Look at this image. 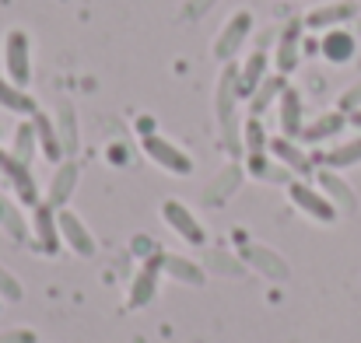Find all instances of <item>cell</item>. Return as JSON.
I'll return each mask as SVG.
<instances>
[{
  "instance_id": "cell-1",
  "label": "cell",
  "mask_w": 361,
  "mask_h": 343,
  "mask_svg": "<svg viewBox=\"0 0 361 343\" xmlns=\"http://www.w3.org/2000/svg\"><path fill=\"white\" fill-rule=\"evenodd\" d=\"M4 77L14 81L18 88H28L32 85V39L25 28H11L4 35Z\"/></svg>"
},
{
  "instance_id": "cell-2",
  "label": "cell",
  "mask_w": 361,
  "mask_h": 343,
  "mask_svg": "<svg viewBox=\"0 0 361 343\" xmlns=\"http://www.w3.org/2000/svg\"><path fill=\"white\" fill-rule=\"evenodd\" d=\"M288 200H291L305 218H312V221H319V225H334L337 214H341L323 189H316V186H309V182H302V179H291V182H288Z\"/></svg>"
},
{
  "instance_id": "cell-3",
  "label": "cell",
  "mask_w": 361,
  "mask_h": 343,
  "mask_svg": "<svg viewBox=\"0 0 361 343\" xmlns=\"http://www.w3.org/2000/svg\"><path fill=\"white\" fill-rule=\"evenodd\" d=\"M140 147H144V154L158 165V168H165V172H172V175H193V158L183 151V147H176L172 140H165V137H158V133H147V137H140Z\"/></svg>"
},
{
  "instance_id": "cell-4",
  "label": "cell",
  "mask_w": 361,
  "mask_h": 343,
  "mask_svg": "<svg viewBox=\"0 0 361 343\" xmlns=\"http://www.w3.org/2000/svg\"><path fill=\"white\" fill-rule=\"evenodd\" d=\"M252 25H256V18H252V11H235L228 21H225V28L218 32V39H214V56L221 60V63H232L235 56H239V49L245 46V39L252 35Z\"/></svg>"
},
{
  "instance_id": "cell-5",
  "label": "cell",
  "mask_w": 361,
  "mask_h": 343,
  "mask_svg": "<svg viewBox=\"0 0 361 343\" xmlns=\"http://www.w3.org/2000/svg\"><path fill=\"white\" fill-rule=\"evenodd\" d=\"M0 172H4V179L11 182L14 197H18L25 207H39V204H42L39 186H35V175H32V165L18 161L11 151H0Z\"/></svg>"
},
{
  "instance_id": "cell-6",
  "label": "cell",
  "mask_w": 361,
  "mask_h": 343,
  "mask_svg": "<svg viewBox=\"0 0 361 343\" xmlns=\"http://www.w3.org/2000/svg\"><path fill=\"white\" fill-rule=\"evenodd\" d=\"M305 21H298V18H291L281 32H277V46H274V67H277V74H291L295 67H298V60H302V42H305Z\"/></svg>"
},
{
  "instance_id": "cell-7",
  "label": "cell",
  "mask_w": 361,
  "mask_h": 343,
  "mask_svg": "<svg viewBox=\"0 0 361 343\" xmlns=\"http://www.w3.org/2000/svg\"><path fill=\"white\" fill-rule=\"evenodd\" d=\"M161 221L176 231L183 242H190V245H204L207 242V228L200 225V218L183 200H165L161 204Z\"/></svg>"
},
{
  "instance_id": "cell-8",
  "label": "cell",
  "mask_w": 361,
  "mask_h": 343,
  "mask_svg": "<svg viewBox=\"0 0 361 343\" xmlns=\"http://www.w3.org/2000/svg\"><path fill=\"white\" fill-rule=\"evenodd\" d=\"M56 221H60V238H63V245L74 252V256H81V259H92L95 256V235L88 231V225L74 214V211H56Z\"/></svg>"
},
{
  "instance_id": "cell-9",
  "label": "cell",
  "mask_w": 361,
  "mask_h": 343,
  "mask_svg": "<svg viewBox=\"0 0 361 343\" xmlns=\"http://www.w3.org/2000/svg\"><path fill=\"white\" fill-rule=\"evenodd\" d=\"M161 256H165V252L147 256L144 266L137 270V277H133V284H130V294H126V305H130V308H144V305L154 301V294H158V277H161Z\"/></svg>"
},
{
  "instance_id": "cell-10",
  "label": "cell",
  "mask_w": 361,
  "mask_h": 343,
  "mask_svg": "<svg viewBox=\"0 0 361 343\" xmlns=\"http://www.w3.org/2000/svg\"><path fill=\"white\" fill-rule=\"evenodd\" d=\"M78 179H81V168H78V161L63 158V161L56 165V172H53V179H49V186H46V197H42V200H46L49 207L63 211V207L71 204L74 189H78Z\"/></svg>"
},
{
  "instance_id": "cell-11",
  "label": "cell",
  "mask_w": 361,
  "mask_h": 343,
  "mask_svg": "<svg viewBox=\"0 0 361 343\" xmlns=\"http://www.w3.org/2000/svg\"><path fill=\"white\" fill-rule=\"evenodd\" d=\"M32 235H35L39 249L49 252V256H56L60 245H63V238H60V221H56V207H49L46 200H42L39 207H32Z\"/></svg>"
},
{
  "instance_id": "cell-12",
  "label": "cell",
  "mask_w": 361,
  "mask_h": 343,
  "mask_svg": "<svg viewBox=\"0 0 361 343\" xmlns=\"http://www.w3.org/2000/svg\"><path fill=\"white\" fill-rule=\"evenodd\" d=\"M355 14H358V7H355L351 0H334V4L312 7L302 21H305V28H312V32H330V28H341L344 21H351Z\"/></svg>"
},
{
  "instance_id": "cell-13",
  "label": "cell",
  "mask_w": 361,
  "mask_h": 343,
  "mask_svg": "<svg viewBox=\"0 0 361 343\" xmlns=\"http://www.w3.org/2000/svg\"><path fill=\"white\" fill-rule=\"evenodd\" d=\"M277 109H281V133L298 140L302 130H305V102H302V92L298 88H284L281 99H277Z\"/></svg>"
},
{
  "instance_id": "cell-14",
  "label": "cell",
  "mask_w": 361,
  "mask_h": 343,
  "mask_svg": "<svg viewBox=\"0 0 361 343\" xmlns=\"http://www.w3.org/2000/svg\"><path fill=\"white\" fill-rule=\"evenodd\" d=\"M267 154L274 158V161H281L288 172H295V175H309L312 172V158L298 147V140H291V137H274L270 140V147H267Z\"/></svg>"
},
{
  "instance_id": "cell-15",
  "label": "cell",
  "mask_w": 361,
  "mask_h": 343,
  "mask_svg": "<svg viewBox=\"0 0 361 343\" xmlns=\"http://www.w3.org/2000/svg\"><path fill=\"white\" fill-rule=\"evenodd\" d=\"M344 126H351L348 116L341 113V109H334V113H323V116H316L312 123H305V130H302L298 140H302V144H326V140L341 137Z\"/></svg>"
},
{
  "instance_id": "cell-16",
  "label": "cell",
  "mask_w": 361,
  "mask_h": 343,
  "mask_svg": "<svg viewBox=\"0 0 361 343\" xmlns=\"http://www.w3.org/2000/svg\"><path fill=\"white\" fill-rule=\"evenodd\" d=\"M32 123H35V140H39V151L53 161V165H60L63 158H67V151H63V140H60V130H56V119L46 113H35L32 116Z\"/></svg>"
},
{
  "instance_id": "cell-17",
  "label": "cell",
  "mask_w": 361,
  "mask_h": 343,
  "mask_svg": "<svg viewBox=\"0 0 361 343\" xmlns=\"http://www.w3.org/2000/svg\"><path fill=\"white\" fill-rule=\"evenodd\" d=\"M267 67H270V53H267V49H252V53L245 56V63L239 67V95L242 99H249V95L263 85Z\"/></svg>"
},
{
  "instance_id": "cell-18",
  "label": "cell",
  "mask_w": 361,
  "mask_h": 343,
  "mask_svg": "<svg viewBox=\"0 0 361 343\" xmlns=\"http://www.w3.org/2000/svg\"><path fill=\"white\" fill-rule=\"evenodd\" d=\"M355 49H358V42H355V35H351L348 28H330V32L323 35V42H319V53H323L330 63H348V60H355Z\"/></svg>"
},
{
  "instance_id": "cell-19",
  "label": "cell",
  "mask_w": 361,
  "mask_h": 343,
  "mask_svg": "<svg viewBox=\"0 0 361 343\" xmlns=\"http://www.w3.org/2000/svg\"><path fill=\"white\" fill-rule=\"evenodd\" d=\"M0 109H7V113H14V116H25V119H32V116L39 113V102L28 95V88H18L14 81L0 77Z\"/></svg>"
},
{
  "instance_id": "cell-20",
  "label": "cell",
  "mask_w": 361,
  "mask_h": 343,
  "mask_svg": "<svg viewBox=\"0 0 361 343\" xmlns=\"http://www.w3.org/2000/svg\"><path fill=\"white\" fill-rule=\"evenodd\" d=\"M316 179H319V189L330 197V204H334L337 211H355V207H358V200H355L351 186H348V182H344L334 168H323Z\"/></svg>"
},
{
  "instance_id": "cell-21",
  "label": "cell",
  "mask_w": 361,
  "mask_h": 343,
  "mask_svg": "<svg viewBox=\"0 0 361 343\" xmlns=\"http://www.w3.org/2000/svg\"><path fill=\"white\" fill-rule=\"evenodd\" d=\"M161 273H169L172 280L190 284V287H200V284L207 280L204 266L193 263V259H186V256H161Z\"/></svg>"
},
{
  "instance_id": "cell-22",
  "label": "cell",
  "mask_w": 361,
  "mask_h": 343,
  "mask_svg": "<svg viewBox=\"0 0 361 343\" xmlns=\"http://www.w3.org/2000/svg\"><path fill=\"white\" fill-rule=\"evenodd\" d=\"M245 259H249L259 273H267L270 280H288V263H284L277 252H270V249H263V245H249V249H245Z\"/></svg>"
},
{
  "instance_id": "cell-23",
  "label": "cell",
  "mask_w": 361,
  "mask_h": 343,
  "mask_svg": "<svg viewBox=\"0 0 361 343\" xmlns=\"http://www.w3.org/2000/svg\"><path fill=\"white\" fill-rule=\"evenodd\" d=\"M319 161H323V168H334V172H344V168L361 165V137L344 140V144H337V147H330Z\"/></svg>"
},
{
  "instance_id": "cell-24",
  "label": "cell",
  "mask_w": 361,
  "mask_h": 343,
  "mask_svg": "<svg viewBox=\"0 0 361 343\" xmlns=\"http://www.w3.org/2000/svg\"><path fill=\"white\" fill-rule=\"evenodd\" d=\"M284 88H288V85H284V74H267L263 85L249 95V116H263L267 109H270L274 99H281Z\"/></svg>"
},
{
  "instance_id": "cell-25",
  "label": "cell",
  "mask_w": 361,
  "mask_h": 343,
  "mask_svg": "<svg viewBox=\"0 0 361 343\" xmlns=\"http://www.w3.org/2000/svg\"><path fill=\"white\" fill-rule=\"evenodd\" d=\"M35 151H39V140H35V123H32V119H21V123H18V130H14V140H11V154H14L18 161L32 165Z\"/></svg>"
},
{
  "instance_id": "cell-26",
  "label": "cell",
  "mask_w": 361,
  "mask_h": 343,
  "mask_svg": "<svg viewBox=\"0 0 361 343\" xmlns=\"http://www.w3.org/2000/svg\"><path fill=\"white\" fill-rule=\"evenodd\" d=\"M245 161H249V172H252L256 179H270V182H291V172H288L281 161L267 158V151H263V154H245Z\"/></svg>"
},
{
  "instance_id": "cell-27",
  "label": "cell",
  "mask_w": 361,
  "mask_h": 343,
  "mask_svg": "<svg viewBox=\"0 0 361 343\" xmlns=\"http://www.w3.org/2000/svg\"><path fill=\"white\" fill-rule=\"evenodd\" d=\"M267 147H270V137H267L259 116H249V119L242 123V151H245V154H263Z\"/></svg>"
},
{
  "instance_id": "cell-28",
  "label": "cell",
  "mask_w": 361,
  "mask_h": 343,
  "mask_svg": "<svg viewBox=\"0 0 361 343\" xmlns=\"http://www.w3.org/2000/svg\"><path fill=\"white\" fill-rule=\"evenodd\" d=\"M56 130H60L63 151L71 154V151L78 147V123H74V109H71V102H60V109H56Z\"/></svg>"
},
{
  "instance_id": "cell-29",
  "label": "cell",
  "mask_w": 361,
  "mask_h": 343,
  "mask_svg": "<svg viewBox=\"0 0 361 343\" xmlns=\"http://www.w3.org/2000/svg\"><path fill=\"white\" fill-rule=\"evenodd\" d=\"M0 225L11 231L18 242L28 235V228H25V218H21V214H18V207H14L11 200H4V197H0Z\"/></svg>"
},
{
  "instance_id": "cell-30",
  "label": "cell",
  "mask_w": 361,
  "mask_h": 343,
  "mask_svg": "<svg viewBox=\"0 0 361 343\" xmlns=\"http://www.w3.org/2000/svg\"><path fill=\"white\" fill-rule=\"evenodd\" d=\"M218 179H221V182H218L221 189H218V193L211 197V204H221V197H225V193H235V186H239V179H242V172L235 168V165H232V168H225V172H221Z\"/></svg>"
},
{
  "instance_id": "cell-31",
  "label": "cell",
  "mask_w": 361,
  "mask_h": 343,
  "mask_svg": "<svg viewBox=\"0 0 361 343\" xmlns=\"http://www.w3.org/2000/svg\"><path fill=\"white\" fill-rule=\"evenodd\" d=\"M0 298L4 301H21V284L0 266Z\"/></svg>"
},
{
  "instance_id": "cell-32",
  "label": "cell",
  "mask_w": 361,
  "mask_h": 343,
  "mask_svg": "<svg viewBox=\"0 0 361 343\" xmlns=\"http://www.w3.org/2000/svg\"><path fill=\"white\" fill-rule=\"evenodd\" d=\"M337 109H341L344 116H351L355 109H361V85H358V88H351V92H348V95L337 102Z\"/></svg>"
},
{
  "instance_id": "cell-33",
  "label": "cell",
  "mask_w": 361,
  "mask_h": 343,
  "mask_svg": "<svg viewBox=\"0 0 361 343\" xmlns=\"http://www.w3.org/2000/svg\"><path fill=\"white\" fill-rule=\"evenodd\" d=\"M0 343H39V337L32 330H11V333H0Z\"/></svg>"
},
{
  "instance_id": "cell-34",
  "label": "cell",
  "mask_w": 361,
  "mask_h": 343,
  "mask_svg": "<svg viewBox=\"0 0 361 343\" xmlns=\"http://www.w3.org/2000/svg\"><path fill=\"white\" fill-rule=\"evenodd\" d=\"M133 252L147 259V256H154L158 249H154V242H151V238H133Z\"/></svg>"
},
{
  "instance_id": "cell-35",
  "label": "cell",
  "mask_w": 361,
  "mask_h": 343,
  "mask_svg": "<svg viewBox=\"0 0 361 343\" xmlns=\"http://www.w3.org/2000/svg\"><path fill=\"white\" fill-rule=\"evenodd\" d=\"M348 123H351V126H355V130H361V109H355V113L348 116Z\"/></svg>"
},
{
  "instance_id": "cell-36",
  "label": "cell",
  "mask_w": 361,
  "mask_h": 343,
  "mask_svg": "<svg viewBox=\"0 0 361 343\" xmlns=\"http://www.w3.org/2000/svg\"><path fill=\"white\" fill-rule=\"evenodd\" d=\"M0 308H4V298H0Z\"/></svg>"
}]
</instances>
